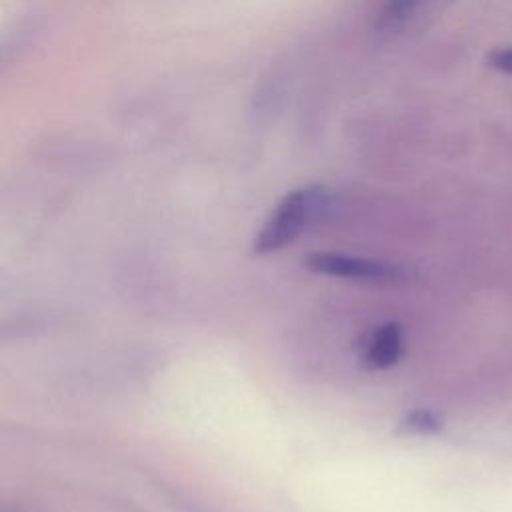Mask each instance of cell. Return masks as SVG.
Returning a JSON list of instances; mask_svg holds the SVG:
<instances>
[{
  "instance_id": "cell-1",
  "label": "cell",
  "mask_w": 512,
  "mask_h": 512,
  "mask_svg": "<svg viewBox=\"0 0 512 512\" xmlns=\"http://www.w3.org/2000/svg\"><path fill=\"white\" fill-rule=\"evenodd\" d=\"M330 200V192L324 186H306L288 192L260 226L252 244V252L268 254L284 248L310 222L328 210Z\"/></svg>"
},
{
  "instance_id": "cell-2",
  "label": "cell",
  "mask_w": 512,
  "mask_h": 512,
  "mask_svg": "<svg viewBox=\"0 0 512 512\" xmlns=\"http://www.w3.org/2000/svg\"><path fill=\"white\" fill-rule=\"evenodd\" d=\"M302 264L316 274L360 282H396L406 276V270L398 264L338 252H312L304 256Z\"/></svg>"
},
{
  "instance_id": "cell-3",
  "label": "cell",
  "mask_w": 512,
  "mask_h": 512,
  "mask_svg": "<svg viewBox=\"0 0 512 512\" xmlns=\"http://www.w3.org/2000/svg\"><path fill=\"white\" fill-rule=\"evenodd\" d=\"M402 352H404L402 326L396 322H386L374 330L364 358L372 368H390L400 360Z\"/></svg>"
},
{
  "instance_id": "cell-4",
  "label": "cell",
  "mask_w": 512,
  "mask_h": 512,
  "mask_svg": "<svg viewBox=\"0 0 512 512\" xmlns=\"http://www.w3.org/2000/svg\"><path fill=\"white\" fill-rule=\"evenodd\" d=\"M422 2L424 0H386L378 16V26L382 30H396L412 18V14L418 10Z\"/></svg>"
},
{
  "instance_id": "cell-5",
  "label": "cell",
  "mask_w": 512,
  "mask_h": 512,
  "mask_svg": "<svg viewBox=\"0 0 512 512\" xmlns=\"http://www.w3.org/2000/svg\"><path fill=\"white\" fill-rule=\"evenodd\" d=\"M402 428L406 432L430 434V432H438L442 428V420L432 410H414L406 416V420L402 422Z\"/></svg>"
},
{
  "instance_id": "cell-6",
  "label": "cell",
  "mask_w": 512,
  "mask_h": 512,
  "mask_svg": "<svg viewBox=\"0 0 512 512\" xmlns=\"http://www.w3.org/2000/svg\"><path fill=\"white\" fill-rule=\"evenodd\" d=\"M490 64L506 74H512V48H502V50H494L490 54Z\"/></svg>"
}]
</instances>
